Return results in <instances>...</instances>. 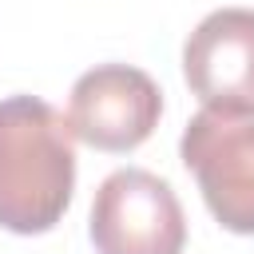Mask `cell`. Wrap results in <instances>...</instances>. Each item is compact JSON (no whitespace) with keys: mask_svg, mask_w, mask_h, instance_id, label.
Returning <instances> with one entry per match:
<instances>
[{"mask_svg":"<svg viewBox=\"0 0 254 254\" xmlns=\"http://www.w3.org/2000/svg\"><path fill=\"white\" fill-rule=\"evenodd\" d=\"M95 254H183L187 218L167 179L143 167L111 171L91 202Z\"/></svg>","mask_w":254,"mask_h":254,"instance_id":"cell-3","label":"cell"},{"mask_svg":"<svg viewBox=\"0 0 254 254\" xmlns=\"http://www.w3.org/2000/svg\"><path fill=\"white\" fill-rule=\"evenodd\" d=\"M187 87L202 107H254V8H218L183 44Z\"/></svg>","mask_w":254,"mask_h":254,"instance_id":"cell-5","label":"cell"},{"mask_svg":"<svg viewBox=\"0 0 254 254\" xmlns=\"http://www.w3.org/2000/svg\"><path fill=\"white\" fill-rule=\"evenodd\" d=\"M206 210L230 234H254V107H202L179 139Z\"/></svg>","mask_w":254,"mask_h":254,"instance_id":"cell-2","label":"cell"},{"mask_svg":"<svg viewBox=\"0 0 254 254\" xmlns=\"http://www.w3.org/2000/svg\"><path fill=\"white\" fill-rule=\"evenodd\" d=\"M64 111L36 95L0 99V226L48 234L71 206L75 143Z\"/></svg>","mask_w":254,"mask_h":254,"instance_id":"cell-1","label":"cell"},{"mask_svg":"<svg viewBox=\"0 0 254 254\" xmlns=\"http://www.w3.org/2000/svg\"><path fill=\"white\" fill-rule=\"evenodd\" d=\"M163 115L159 83L131 64H99L83 71L67 99L71 135L95 151L127 155L151 139Z\"/></svg>","mask_w":254,"mask_h":254,"instance_id":"cell-4","label":"cell"}]
</instances>
